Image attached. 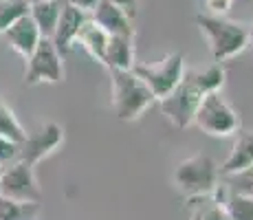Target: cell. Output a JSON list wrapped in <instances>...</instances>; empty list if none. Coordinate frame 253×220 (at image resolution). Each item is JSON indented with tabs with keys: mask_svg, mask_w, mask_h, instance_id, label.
<instances>
[{
	"mask_svg": "<svg viewBox=\"0 0 253 220\" xmlns=\"http://www.w3.org/2000/svg\"><path fill=\"white\" fill-rule=\"evenodd\" d=\"M196 24L205 33L209 51H211V57L216 64L240 55L249 46V31H247V24L242 22L203 11L196 16Z\"/></svg>",
	"mask_w": 253,
	"mask_h": 220,
	"instance_id": "cell-1",
	"label": "cell"
},
{
	"mask_svg": "<svg viewBox=\"0 0 253 220\" xmlns=\"http://www.w3.org/2000/svg\"><path fill=\"white\" fill-rule=\"evenodd\" d=\"M113 86V108L119 121H137L154 104L152 92L134 75V71H108Z\"/></svg>",
	"mask_w": 253,
	"mask_h": 220,
	"instance_id": "cell-2",
	"label": "cell"
},
{
	"mask_svg": "<svg viewBox=\"0 0 253 220\" xmlns=\"http://www.w3.org/2000/svg\"><path fill=\"white\" fill-rule=\"evenodd\" d=\"M174 185L185 198L211 196L220 185L218 163L207 154H192L176 165Z\"/></svg>",
	"mask_w": 253,
	"mask_h": 220,
	"instance_id": "cell-3",
	"label": "cell"
},
{
	"mask_svg": "<svg viewBox=\"0 0 253 220\" xmlns=\"http://www.w3.org/2000/svg\"><path fill=\"white\" fill-rule=\"evenodd\" d=\"M207 92L201 88V84L196 82L192 71H185L181 84L174 88L165 99H161V112L165 115V119L178 130H185L194 124V115H196L198 106H201L203 97Z\"/></svg>",
	"mask_w": 253,
	"mask_h": 220,
	"instance_id": "cell-4",
	"label": "cell"
},
{
	"mask_svg": "<svg viewBox=\"0 0 253 220\" xmlns=\"http://www.w3.org/2000/svg\"><path fill=\"white\" fill-rule=\"evenodd\" d=\"M194 124L211 136H233L240 132V115L218 90L203 97Z\"/></svg>",
	"mask_w": 253,
	"mask_h": 220,
	"instance_id": "cell-5",
	"label": "cell"
},
{
	"mask_svg": "<svg viewBox=\"0 0 253 220\" xmlns=\"http://www.w3.org/2000/svg\"><path fill=\"white\" fill-rule=\"evenodd\" d=\"M132 71L148 86L154 99L161 101L181 84L185 75V57L181 53H169L161 62H154V64H134Z\"/></svg>",
	"mask_w": 253,
	"mask_h": 220,
	"instance_id": "cell-6",
	"label": "cell"
},
{
	"mask_svg": "<svg viewBox=\"0 0 253 220\" xmlns=\"http://www.w3.org/2000/svg\"><path fill=\"white\" fill-rule=\"evenodd\" d=\"M0 196L20 200V203H42L44 192L36 178L33 165L24 161L7 165L0 174Z\"/></svg>",
	"mask_w": 253,
	"mask_h": 220,
	"instance_id": "cell-7",
	"label": "cell"
},
{
	"mask_svg": "<svg viewBox=\"0 0 253 220\" xmlns=\"http://www.w3.org/2000/svg\"><path fill=\"white\" fill-rule=\"evenodd\" d=\"M24 82L29 86L36 84H60L64 82V62L57 48L48 38H42L38 42L36 51L29 55L27 60V73H24Z\"/></svg>",
	"mask_w": 253,
	"mask_h": 220,
	"instance_id": "cell-8",
	"label": "cell"
},
{
	"mask_svg": "<svg viewBox=\"0 0 253 220\" xmlns=\"http://www.w3.org/2000/svg\"><path fill=\"white\" fill-rule=\"evenodd\" d=\"M64 143V128L55 121H48L38 132L27 134V139L20 143V154L18 161L33 165L36 168L42 159H46L48 154H53L60 145Z\"/></svg>",
	"mask_w": 253,
	"mask_h": 220,
	"instance_id": "cell-9",
	"label": "cell"
},
{
	"mask_svg": "<svg viewBox=\"0 0 253 220\" xmlns=\"http://www.w3.org/2000/svg\"><path fill=\"white\" fill-rule=\"evenodd\" d=\"M88 13L80 11V9L71 7V4L64 2V7H62V13H60V20H57V27L55 31H53V46L57 48V53H60L62 57L66 55V53L73 48V44H75V38L77 33H80L82 24L88 20Z\"/></svg>",
	"mask_w": 253,
	"mask_h": 220,
	"instance_id": "cell-10",
	"label": "cell"
},
{
	"mask_svg": "<svg viewBox=\"0 0 253 220\" xmlns=\"http://www.w3.org/2000/svg\"><path fill=\"white\" fill-rule=\"evenodd\" d=\"M90 20L101 27L110 38H134L132 20L121 9H117L108 0H99L95 11L90 13Z\"/></svg>",
	"mask_w": 253,
	"mask_h": 220,
	"instance_id": "cell-11",
	"label": "cell"
},
{
	"mask_svg": "<svg viewBox=\"0 0 253 220\" xmlns=\"http://www.w3.org/2000/svg\"><path fill=\"white\" fill-rule=\"evenodd\" d=\"M2 36L7 38L9 46H11L20 57H24V60H29V55H31L33 51H36L38 42L42 40L40 31H38L36 22L31 20L29 11L24 13V16L18 18V20L13 22L11 27H9L7 31L2 33Z\"/></svg>",
	"mask_w": 253,
	"mask_h": 220,
	"instance_id": "cell-12",
	"label": "cell"
},
{
	"mask_svg": "<svg viewBox=\"0 0 253 220\" xmlns=\"http://www.w3.org/2000/svg\"><path fill=\"white\" fill-rule=\"evenodd\" d=\"M251 165H253V130L238 132L231 152L222 161V165H218V172H220V176H231L251 168Z\"/></svg>",
	"mask_w": 253,
	"mask_h": 220,
	"instance_id": "cell-13",
	"label": "cell"
},
{
	"mask_svg": "<svg viewBox=\"0 0 253 220\" xmlns=\"http://www.w3.org/2000/svg\"><path fill=\"white\" fill-rule=\"evenodd\" d=\"M108 40H110L108 33H106L101 27H97V24L88 18V20L82 24L80 33H77V38H75V44H80V46L88 53L92 60L99 62V64L104 66V57H106V46H108Z\"/></svg>",
	"mask_w": 253,
	"mask_h": 220,
	"instance_id": "cell-14",
	"label": "cell"
},
{
	"mask_svg": "<svg viewBox=\"0 0 253 220\" xmlns=\"http://www.w3.org/2000/svg\"><path fill=\"white\" fill-rule=\"evenodd\" d=\"M62 7H64V0H46V2L29 4V16L36 22L42 38H48V40L53 38V31H55L57 20H60Z\"/></svg>",
	"mask_w": 253,
	"mask_h": 220,
	"instance_id": "cell-15",
	"label": "cell"
},
{
	"mask_svg": "<svg viewBox=\"0 0 253 220\" xmlns=\"http://www.w3.org/2000/svg\"><path fill=\"white\" fill-rule=\"evenodd\" d=\"M134 38H110L106 46L104 66L108 71H130L134 62Z\"/></svg>",
	"mask_w": 253,
	"mask_h": 220,
	"instance_id": "cell-16",
	"label": "cell"
},
{
	"mask_svg": "<svg viewBox=\"0 0 253 220\" xmlns=\"http://www.w3.org/2000/svg\"><path fill=\"white\" fill-rule=\"evenodd\" d=\"M185 209H187L189 220H233L213 194L211 196L187 198L185 200Z\"/></svg>",
	"mask_w": 253,
	"mask_h": 220,
	"instance_id": "cell-17",
	"label": "cell"
},
{
	"mask_svg": "<svg viewBox=\"0 0 253 220\" xmlns=\"http://www.w3.org/2000/svg\"><path fill=\"white\" fill-rule=\"evenodd\" d=\"M213 196L218 198V203L225 207V212L229 214L233 220H253V198L251 196L233 194L229 189L222 187V185H218Z\"/></svg>",
	"mask_w": 253,
	"mask_h": 220,
	"instance_id": "cell-18",
	"label": "cell"
},
{
	"mask_svg": "<svg viewBox=\"0 0 253 220\" xmlns=\"http://www.w3.org/2000/svg\"><path fill=\"white\" fill-rule=\"evenodd\" d=\"M40 212V203H20V200L0 196V220H36Z\"/></svg>",
	"mask_w": 253,
	"mask_h": 220,
	"instance_id": "cell-19",
	"label": "cell"
},
{
	"mask_svg": "<svg viewBox=\"0 0 253 220\" xmlns=\"http://www.w3.org/2000/svg\"><path fill=\"white\" fill-rule=\"evenodd\" d=\"M0 136L13 141V143H22L27 139V130L22 128L20 119L11 110V106H7L2 99H0Z\"/></svg>",
	"mask_w": 253,
	"mask_h": 220,
	"instance_id": "cell-20",
	"label": "cell"
},
{
	"mask_svg": "<svg viewBox=\"0 0 253 220\" xmlns=\"http://www.w3.org/2000/svg\"><path fill=\"white\" fill-rule=\"evenodd\" d=\"M194 73V77H196V82L201 84V88L207 92H218L222 86H225V80H227V73H225V68H222V64H216L213 62L211 66H207V68H198V71H192Z\"/></svg>",
	"mask_w": 253,
	"mask_h": 220,
	"instance_id": "cell-21",
	"label": "cell"
},
{
	"mask_svg": "<svg viewBox=\"0 0 253 220\" xmlns=\"http://www.w3.org/2000/svg\"><path fill=\"white\" fill-rule=\"evenodd\" d=\"M220 185L225 189H229L233 194H240V196H251L253 198V165L238 174L231 176H220Z\"/></svg>",
	"mask_w": 253,
	"mask_h": 220,
	"instance_id": "cell-22",
	"label": "cell"
},
{
	"mask_svg": "<svg viewBox=\"0 0 253 220\" xmlns=\"http://www.w3.org/2000/svg\"><path fill=\"white\" fill-rule=\"evenodd\" d=\"M27 11H29L27 0H0V33L7 31Z\"/></svg>",
	"mask_w": 253,
	"mask_h": 220,
	"instance_id": "cell-23",
	"label": "cell"
},
{
	"mask_svg": "<svg viewBox=\"0 0 253 220\" xmlns=\"http://www.w3.org/2000/svg\"><path fill=\"white\" fill-rule=\"evenodd\" d=\"M18 154H20V143H13V141L0 136V168H7V165L16 163Z\"/></svg>",
	"mask_w": 253,
	"mask_h": 220,
	"instance_id": "cell-24",
	"label": "cell"
},
{
	"mask_svg": "<svg viewBox=\"0 0 253 220\" xmlns=\"http://www.w3.org/2000/svg\"><path fill=\"white\" fill-rule=\"evenodd\" d=\"M233 0H203V7H205V13H213V16H225L231 9Z\"/></svg>",
	"mask_w": 253,
	"mask_h": 220,
	"instance_id": "cell-25",
	"label": "cell"
},
{
	"mask_svg": "<svg viewBox=\"0 0 253 220\" xmlns=\"http://www.w3.org/2000/svg\"><path fill=\"white\" fill-rule=\"evenodd\" d=\"M108 2H113L117 9H121V11H124L130 20H134V18H137V9H139L137 0H108Z\"/></svg>",
	"mask_w": 253,
	"mask_h": 220,
	"instance_id": "cell-26",
	"label": "cell"
},
{
	"mask_svg": "<svg viewBox=\"0 0 253 220\" xmlns=\"http://www.w3.org/2000/svg\"><path fill=\"white\" fill-rule=\"evenodd\" d=\"M66 4H71V7H75V9H80V11H84V13H90L95 11V7L99 4V0H64Z\"/></svg>",
	"mask_w": 253,
	"mask_h": 220,
	"instance_id": "cell-27",
	"label": "cell"
},
{
	"mask_svg": "<svg viewBox=\"0 0 253 220\" xmlns=\"http://www.w3.org/2000/svg\"><path fill=\"white\" fill-rule=\"evenodd\" d=\"M247 31H249V46L253 48V22L249 24V27H247Z\"/></svg>",
	"mask_w": 253,
	"mask_h": 220,
	"instance_id": "cell-28",
	"label": "cell"
},
{
	"mask_svg": "<svg viewBox=\"0 0 253 220\" xmlns=\"http://www.w3.org/2000/svg\"><path fill=\"white\" fill-rule=\"evenodd\" d=\"M33 2H46V0H27V4H33Z\"/></svg>",
	"mask_w": 253,
	"mask_h": 220,
	"instance_id": "cell-29",
	"label": "cell"
},
{
	"mask_svg": "<svg viewBox=\"0 0 253 220\" xmlns=\"http://www.w3.org/2000/svg\"><path fill=\"white\" fill-rule=\"evenodd\" d=\"M2 170H4V168H0V174H2Z\"/></svg>",
	"mask_w": 253,
	"mask_h": 220,
	"instance_id": "cell-30",
	"label": "cell"
}]
</instances>
